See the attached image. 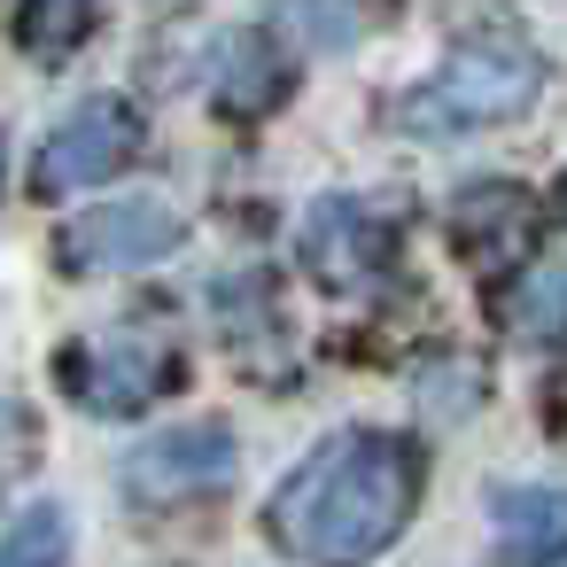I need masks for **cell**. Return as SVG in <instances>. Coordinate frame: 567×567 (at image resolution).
Here are the masks:
<instances>
[{"label": "cell", "mask_w": 567, "mask_h": 567, "mask_svg": "<svg viewBox=\"0 0 567 567\" xmlns=\"http://www.w3.org/2000/svg\"><path fill=\"white\" fill-rule=\"evenodd\" d=\"M420 489H427L420 443L389 427H350L272 489L265 520H272V544L311 567H365L404 536Z\"/></svg>", "instance_id": "obj_1"}, {"label": "cell", "mask_w": 567, "mask_h": 567, "mask_svg": "<svg viewBox=\"0 0 567 567\" xmlns=\"http://www.w3.org/2000/svg\"><path fill=\"white\" fill-rule=\"evenodd\" d=\"M544 94V63H536V48H520V40H466V48H451V63L404 102V125L412 133H466V125H505V117H520L528 102Z\"/></svg>", "instance_id": "obj_2"}, {"label": "cell", "mask_w": 567, "mask_h": 567, "mask_svg": "<svg viewBox=\"0 0 567 567\" xmlns=\"http://www.w3.org/2000/svg\"><path fill=\"white\" fill-rule=\"evenodd\" d=\"M141 148H148V133H141V110H133V102H86V110H71V117L48 133L32 187H40V195L102 187V179H117L125 164H141Z\"/></svg>", "instance_id": "obj_3"}, {"label": "cell", "mask_w": 567, "mask_h": 567, "mask_svg": "<svg viewBox=\"0 0 567 567\" xmlns=\"http://www.w3.org/2000/svg\"><path fill=\"white\" fill-rule=\"evenodd\" d=\"M179 373H187L179 342H164V334H117V342H86L71 358V396L86 412L117 420V412H148Z\"/></svg>", "instance_id": "obj_4"}, {"label": "cell", "mask_w": 567, "mask_h": 567, "mask_svg": "<svg viewBox=\"0 0 567 567\" xmlns=\"http://www.w3.org/2000/svg\"><path fill=\"white\" fill-rule=\"evenodd\" d=\"M226 474H234V435L218 420H187L172 435H148L125 458V497L133 505H187V497H210Z\"/></svg>", "instance_id": "obj_5"}, {"label": "cell", "mask_w": 567, "mask_h": 567, "mask_svg": "<svg viewBox=\"0 0 567 567\" xmlns=\"http://www.w3.org/2000/svg\"><path fill=\"white\" fill-rule=\"evenodd\" d=\"M179 249V210H164V203H148V195H133V203H110V210H86V218H71L63 226V241H55V257H63V272H117V265H156V257H172Z\"/></svg>", "instance_id": "obj_6"}, {"label": "cell", "mask_w": 567, "mask_h": 567, "mask_svg": "<svg viewBox=\"0 0 567 567\" xmlns=\"http://www.w3.org/2000/svg\"><path fill=\"white\" fill-rule=\"evenodd\" d=\"M389 257H396V226L381 210L350 203V195H334V203H319L303 218V272L319 288H342V296L350 288H373L389 272Z\"/></svg>", "instance_id": "obj_7"}, {"label": "cell", "mask_w": 567, "mask_h": 567, "mask_svg": "<svg viewBox=\"0 0 567 567\" xmlns=\"http://www.w3.org/2000/svg\"><path fill=\"white\" fill-rule=\"evenodd\" d=\"M536 234H544V210H536V195L513 187V179L466 187V195L451 203V249H458L474 272H513V265L536 249Z\"/></svg>", "instance_id": "obj_8"}, {"label": "cell", "mask_w": 567, "mask_h": 567, "mask_svg": "<svg viewBox=\"0 0 567 567\" xmlns=\"http://www.w3.org/2000/svg\"><path fill=\"white\" fill-rule=\"evenodd\" d=\"M288 55L272 48V32H226L218 55H210V86H218V110L226 117H265L288 102Z\"/></svg>", "instance_id": "obj_9"}, {"label": "cell", "mask_w": 567, "mask_h": 567, "mask_svg": "<svg viewBox=\"0 0 567 567\" xmlns=\"http://www.w3.org/2000/svg\"><path fill=\"white\" fill-rule=\"evenodd\" d=\"M497 544L513 567L567 559V489H497Z\"/></svg>", "instance_id": "obj_10"}, {"label": "cell", "mask_w": 567, "mask_h": 567, "mask_svg": "<svg viewBox=\"0 0 567 567\" xmlns=\"http://www.w3.org/2000/svg\"><path fill=\"white\" fill-rule=\"evenodd\" d=\"M94 32V0H24L17 9V40L32 63H71Z\"/></svg>", "instance_id": "obj_11"}, {"label": "cell", "mask_w": 567, "mask_h": 567, "mask_svg": "<svg viewBox=\"0 0 567 567\" xmlns=\"http://www.w3.org/2000/svg\"><path fill=\"white\" fill-rule=\"evenodd\" d=\"M505 327L520 342H567V257L536 265L513 296H505Z\"/></svg>", "instance_id": "obj_12"}, {"label": "cell", "mask_w": 567, "mask_h": 567, "mask_svg": "<svg viewBox=\"0 0 567 567\" xmlns=\"http://www.w3.org/2000/svg\"><path fill=\"white\" fill-rule=\"evenodd\" d=\"M63 559H71V513L63 505H32L0 536V567H63Z\"/></svg>", "instance_id": "obj_13"}, {"label": "cell", "mask_w": 567, "mask_h": 567, "mask_svg": "<svg viewBox=\"0 0 567 567\" xmlns=\"http://www.w3.org/2000/svg\"><path fill=\"white\" fill-rule=\"evenodd\" d=\"M396 0H288V17L303 24L311 48H350L358 32H373Z\"/></svg>", "instance_id": "obj_14"}, {"label": "cell", "mask_w": 567, "mask_h": 567, "mask_svg": "<svg viewBox=\"0 0 567 567\" xmlns=\"http://www.w3.org/2000/svg\"><path fill=\"white\" fill-rule=\"evenodd\" d=\"M24 451H32V427H24V412H17L9 396H0V482L24 466Z\"/></svg>", "instance_id": "obj_15"}, {"label": "cell", "mask_w": 567, "mask_h": 567, "mask_svg": "<svg viewBox=\"0 0 567 567\" xmlns=\"http://www.w3.org/2000/svg\"><path fill=\"white\" fill-rule=\"evenodd\" d=\"M559 203H567V187H559Z\"/></svg>", "instance_id": "obj_16"}]
</instances>
